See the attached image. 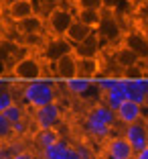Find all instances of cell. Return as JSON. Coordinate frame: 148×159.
I'll use <instances>...</instances> for the list:
<instances>
[{
  "mask_svg": "<svg viewBox=\"0 0 148 159\" xmlns=\"http://www.w3.org/2000/svg\"><path fill=\"white\" fill-rule=\"evenodd\" d=\"M37 159H45V157H43V155H39V157H37Z\"/></svg>",
  "mask_w": 148,
  "mask_h": 159,
  "instance_id": "ab89813d",
  "label": "cell"
},
{
  "mask_svg": "<svg viewBox=\"0 0 148 159\" xmlns=\"http://www.w3.org/2000/svg\"><path fill=\"white\" fill-rule=\"evenodd\" d=\"M35 2H37V6L41 4V6H45L47 10H51V8H55V6H59L63 0H35Z\"/></svg>",
  "mask_w": 148,
  "mask_h": 159,
  "instance_id": "836d02e7",
  "label": "cell"
},
{
  "mask_svg": "<svg viewBox=\"0 0 148 159\" xmlns=\"http://www.w3.org/2000/svg\"><path fill=\"white\" fill-rule=\"evenodd\" d=\"M99 49H102V39L97 37L95 31H93V35L89 39H85L83 43H79V45L73 47V53L77 59H85V57H97Z\"/></svg>",
  "mask_w": 148,
  "mask_h": 159,
  "instance_id": "5bb4252c",
  "label": "cell"
},
{
  "mask_svg": "<svg viewBox=\"0 0 148 159\" xmlns=\"http://www.w3.org/2000/svg\"><path fill=\"white\" fill-rule=\"evenodd\" d=\"M19 151H23V149H16L12 145H0V159H12Z\"/></svg>",
  "mask_w": 148,
  "mask_h": 159,
  "instance_id": "f546056e",
  "label": "cell"
},
{
  "mask_svg": "<svg viewBox=\"0 0 148 159\" xmlns=\"http://www.w3.org/2000/svg\"><path fill=\"white\" fill-rule=\"evenodd\" d=\"M95 35L102 39V41H106V43L120 39L122 37V27H120V23H118L116 14H114V12H106V10H104L102 20H99V25L95 27Z\"/></svg>",
  "mask_w": 148,
  "mask_h": 159,
  "instance_id": "52a82bcc",
  "label": "cell"
},
{
  "mask_svg": "<svg viewBox=\"0 0 148 159\" xmlns=\"http://www.w3.org/2000/svg\"><path fill=\"white\" fill-rule=\"evenodd\" d=\"M122 135L126 137V141L132 145V149H134L136 153L142 151L144 147H148V126H146V122H142V120L124 126V133H122Z\"/></svg>",
  "mask_w": 148,
  "mask_h": 159,
  "instance_id": "ba28073f",
  "label": "cell"
},
{
  "mask_svg": "<svg viewBox=\"0 0 148 159\" xmlns=\"http://www.w3.org/2000/svg\"><path fill=\"white\" fill-rule=\"evenodd\" d=\"M4 116L14 125V122H19V120H24V118H27V114H24V108L20 106L19 102H14L12 106H8L4 110Z\"/></svg>",
  "mask_w": 148,
  "mask_h": 159,
  "instance_id": "d4e9b609",
  "label": "cell"
},
{
  "mask_svg": "<svg viewBox=\"0 0 148 159\" xmlns=\"http://www.w3.org/2000/svg\"><path fill=\"white\" fill-rule=\"evenodd\" d=\"M43 63L45 61L41 57H32V55H24L20 59H16L10 67V74L20 82H35V80L43 78Z\"/></svg>",
  "mask_w": 148,
  "mask_h": 159,
  "instance_id": "3957f363",
  "label": "cell"
},
{
  "mask_svg": "<svg viewBox=\"0 0 148 159\" xmlns=\"http://www.w3.org/2000/svg\"><path fill=\"white\" fill-rule=\"evenodd\" d=\"M55 66V75L59 80H71L77 75V57H75V53H67V55H63L59 61H55L53 63Z\"/></svg>",
  "mask_w": 148,
  "mask_h": 159,
  "instance_id": "7c38bea8",
  "label": "cell"
},
{
  "mask_svg": "<svg viewBox=\"0 0 148 159\" xmlns=\"http://www.w3.org/2000/svg\"><path fill=\"white\" fill-rule=\"evenodd\" d=\"M14 29H16L23 37H28V35H45L47 23L39 12H35V14H31V16H27V19L14 23Z\"/></svg>",
  "mask_w": 148,
  "mask_h": 159,
  "instance_id": "30bf717a",
  "label": "cell"
},
{
  "mask_svg": "<svg viewBox=\"0 0 148 159\" xmlns=\"http://www.w3.org/2000/svg\"><path fill=\"white\" fill-rule=\"evenodd\" d=\"M93 35V29H89L87 25H83L81 20H77L75 19L73 23H71V27H69V31L65 33V39L71 43V45H79V43H83L85 39H89Z\"/></svg>",
  "mask_w": 148,
  "mask_h": 159,
  "instance_id": "2e32d148",
  "label": "cell"
},
{
  "mask_svg": "<svg viewBox=\"0 0 148 159\" xmlns=\"http://www.w3.org/2000/svg\"><path fill=\"white\" fill-rule=\"evenodd\" d=\"M104 16V10H89V8H75V19L81 20L83 25H87L89 29L95 31V27L99 25Z\"/></svg>",
  "mask_w": 148,
  "mask_h": 159,
  "instance_id": "44dd1931",
  "label": "cell"
},
{
  "mask_svg": "<svg viewBox=\"0 0 148 159\" xmlns=\"http://www.w3.org/2000/svg\"><path fill=\"white\" fill-rule=\"evenodd\" d=\"M104 153H106V159H134L136 151L132 149L124 135H110Z\"/></svg>",
  "mask_w": 148,
  "mask_h": 159,
  "instance_id": "8992f818",
  "label": "cell"
},
{
  "mask_svg": "<svg viewBox=\"0 0 148 159\" xmlns=\"http://www.w3.org/2000/svg\"><path fill=\"white\" fill-rule=\"evenodd\" d=\"M124 45L130 47L140 59H148V41L144 37V33H138V31H128L124 35Z\"/></svg>",
  "mask_w": 148,
  "mask_h": 159,
  "instance_id": "4fadbf2b",
  "label": "cell"
},
{
  "mask_svg": "<svg viewBox=\"0 0 148 159\" xmlns=\"http://www.w3.org/2000/svg\"><path fill=\"white\" fill-rule=\"evenodd\" d=\"M0 20H2V14H0Z\"/></svg>",
  "mask_w": 148,
  "mask_h": 159,
  "instance_id": "7bdbcfd3",
  "label": "cell"
},
{
  "mask_svg": "<svg viewBox=\"0 0 148 159\" xmlns=\"http://www.w3.org/2000/svg\"><path fill=\"white\" fill-rule=\"evenodd\" d=\"M132 88H134L136 92H140V94H144V96H148V75L134 78V80H132Z\"/></svg>",
  "mask_w": 148,
  "mask_h": 159,
  "instance_id": "83f0119b",
  "label": "cell"
},
{
  "mask_svg": "<svg viewBox=\"0 0 148 159\" xmlns=\"http://www.w3.org/2000/svg\"><path fill=\"white\" fill-rule=\"evenodd\" d=\"M4 74H6V61L2 59V57H0V78H2Z\"/></svg>",
  "mask_w": 148,
  "mask_h": 159,
  "instance_id": "8d00e7d4",
  "label": "cell"
},
{
  "mask_svg": "<svg viewBox=\"0 0 148 159\" xmlns=\"http://www.w3.org/2000/svg\"><path fill=\"white\" fill-rule=\"evenodd\" d=\"M14 104V96L12 92H10L8 88H2L0 90V112H4L8 106H12Z\"/></svg>",
  "mask_w": 148,
  "mask_h": 159,
  "instance_id": "4316f807",
  "label": "cell"
},
{
  "mask_svg": "<svg viewBox=\"0 0 148 159\" xmlns=\"http://www.w3.org/2000/svg\"><path fill=\"white\" fill-rule=\"evenodd\" d=\"M75 8H89V10H104L102 0H77Z\"/></svg>",
  "mask_w": 148,
  "mask_h": 159,
  "instance_id": "f1b7e54d",
  "label": "cell"
},
{
  "mask_svg": "<svg viewBox=\"0 0 148 159\" xmlns=\"http://www.w3.org/2000/svg\"><path fill=\"white\" fill-rule=\"evenodd\" d=\"M144 4H146V6H148V0H144Z\"/></svg>",
  "mask_w": 148,
  "mask_h": 159,
  "instance_id": "60d3db41",
  "label": "cell"
},
{
  "mask_svg": "<svg viewBox=\"0 0 148 159\" xmlns=\"http://www.w3.org/2000/svg\"><path fill=\"white\" fill-rule=\"evenodd\" d=\"M95 159H106V157H95Z\"/></svg>",
  "mask_w": 148,
  "mask_h": 159,
  "instance_id": "b9f144b4",
  "label": "cell"
},
{
  "mask_svg": "<svg viewBox=\"0 0 148 159\" xmlns=\"http://www.w3.org/2000/svg\"><path fill=\"white\" fill-rule=\"evenodd\" d=\"M126 100L124 92H122L120 88H114V90H108V92H102V102L106 104V106H110L114 112H116L118 108L122 106V102Z\"/></svg>",
  "mask_w": 148,
  "mask_h": 159,
  "instance_id": "cb8c5ba5",
  "label": "cell"
},
{
  "mask_svg": "<svg viewBox=\"0 0 148 159\" xmlns=\"http://www.w3.org/2000/svg\"><path fill=\"white\" fill-rule=\"evenodd\" d=\"M140 61H142V59H140L130 47H126L124 43L114 51V63H116L118 67H122V70H130V67L138 66Z\"/></svg>",
  "mask_w": 148,
  "mask_h": 159,
  "instance_id": "9a60e30c",
  "label": "cell"
},
{
  "mask_svg": "<svg viewBox=\"0 0 148 159\" xmlns=\"http://www.w3.org/2000/svg\"><path fill=\"white\" fill-rule=\"evenodd\" d=\"M99 71H102V61L97 59V57L77 59V75L79 78L95 80V78H99Z\"/></svg>",
  "mask_w": 148,
  "mask_h": 159,
  "instance_id": "e0dca14e",
  "label": "cell"
},
{
  "mask_svg": "<svg viewBox=\"0 0 148 159\" xmlns=\"http://www.w3.org/2000/svg\"><path fill=\"white\" fill-rule=\"evenodd\" d=\"M35 12H39L35 0H10L8 6H6V14L12 23H19V20L27 19Z\"/></svg>",
  "mask_w": 148,
  "mask_h": 159,
  "instance_id": "9c48e42d",
  "label": "cell"
},
{
  "mask_svg": "<svg viewBox=\"0 0 148 159\" xmlns=\"http://www.w3.org/2000/svg\"><path fill=\"white\" fill-rule=\"evenodd\" d=\"M122 4V0H102V8L106 12H116V8Z\"/></svg>",
  "mask_w": 148,
  "mask_h": 159,
  "instance_id": "d6a6232c",
  "label": "cell"
},
{
  "mask_svg": "<svg viewBox=\"0 0 148 159\" xmlns=\"http://www.w3.org/2000/svg\"><path fill=\"white\" fill-rule=\"evenodd\" d=\"M61 137L59 133H57V129H37V133H35V143L39 145V149H43V147H49L53 145V143H57Z\"/></svg>",
  "mask_w": 148,
  "mask_h": 159,
  "instance_id": "603a6c76",
  "label": "cell"
},
{
  "mask_svg": "<svg viewBox=\"0 0 148 159\" xmlns=\"http://www.w3.org/2000/svg\"><path fill=\"white\" fill-rule=\"evenodd\" d=\"M87 116L95 118V120L104 122V125H108V126H114V125H116V120H118L116 112H114L110 106H106L104 102H99V100H97V102L87 110Z\"/></svg>",
  "mask_w": 148,
  "mask_h": 159,
  "instance_id": "ac0fdd59",
  "label": "cell"
},
{
  "mask_svg": "<svg viewBox=\"0 0 148 159\" xmlns=\"http://www.w3.org/2000/svg\"><path fill=\"white\" fill-rule=\"evenodd\" d=\"M12 133L16 137H24V135H27V118H24V120L14 122V125H12Z\"/></svg>",
  "mask_w": 148,
  "mask_h": 159,
  "instance_id": "1f68e13d",
  "label": "cell"
},
{
  "mask_svg": "<svg viewBox=\"0 0 148 159\" xmlns=\"http://www.w3.org/2000/svg\"><path fill=\"white\" fill-rule=\"evenodd\" d=\"M12 159H37V157H35V155H32V153H31V151H27V149H23V151H19V153L14 155V157H12Z\"/></svg>",
  "mask_w": 148,
  "mask_h": 159,
  "instance_id": "e575fe53",
  "label": "cell"
},
{
  "mask_svg": "<svg viewBox=\"0 0 148 159\" xmlns=\"http://www.w3.org/2000/svg\"><path fill=\"white\" fill-rule=\"evenodd\" d=\"M116 118L124 126L132 125V122H138V120H142V106L136 102H130V100H124L122 106L116 110Z\"/></svg>",
  "mask_w": 148,
  "mask_h": 159,
  "instance_id": "8fae6325",
  "label": "cell"
},
{
  "mask_svg": "<svg viewBox=\"0 0 148 159\" xmlns=\"http://www.w3.org/2000/svg\"><path fill=\"white\" fill-rule=\"evenodd\" d=\"M2 88H8V80H4V78H0V90Z\"/></svg>",
  "mask_w": 148,
  "mask_h": 159,
  "instance_id": "74e56055",
  "label": "cell"
},
{
  "mask_svg": "<svg viewBox=\"0 0 148 159\" xmlns=\"http://www.w3.org/2000/svg\"><path fill=\"white\" fill-rule=\"evenodd\" d=\"M73 20H75V10H71L69 4H65V0L59 6L51 8L45 16L47 29H49V33H51L53 37H65V33L69 31Z\"/></svg>",
  "mask_w": 148,
  "mask_h": 159,
  "instance_id": "7a4b0ae2",
  "label": "cell"
},
{
  "mask_svg": "<svg viewBox=\"0 0 148 159\" xmlns=\"http://www.w3.org/2000/svg\"><path fill=\"white\" fill-rule=\"evenodd\" d=\"M91 86H93V80L79 78V75H75V78H71V80H65V90L69 94H73V96H81V98L89 92Z\"/></svg>",
  "mask_w": 148,
  "mask_h": 159,
  "instance_id": "d6986e66",
  "label": "cell"
},
{
  "mask_svg": "<svg viewBox=\"0 0 148 159\" xmlns=\"http://www.w3.org/2000/svg\"><path fill=\"white\" fill-rule=\"evenodd\" d=\"M75 151H77L79 159H95V155H93V151L89 149L87 145H75Z\"/></svg>",
  "mask_w": 148,
  "mask_h": 159,
  "instance_id": "4dcf8cb0",
  "label": "cell"
},
{
  "mask_svg": "<svg viewBox=\"0 0 148 159\" xmlns=\"http://www.w3.org/2000/svg\"><path fill=\"white\" fill-rule=\"evenodd\" d=\"M57 92L55 84L51 80H35V82H27L23 88V102L31 106L32 110H37L41 106H47L51 102H57Z\"/></svg>",
  "mask_w": 148,
  "mask_h": 159,
  "instance_id": "6da1fadb",
  "label": "cell"
},
{
  "mask_svg": "<svg viewBox=\"0 0 148 159\" xmlns=\"http://www.w3.org/2000/svg\"><path fill=\"white\" fill-rule=\"evenodd\" d=\"M61 106L57 102H51L47 106H41L32 112V120H35V126L37 129H55L61 122Z\"/></svg>",
  "mask_w": 148,
  "mask_h": 159,
  "instance_id": "5b68a950",
  "label": "cell"
},
{
  "mask_svg": "<svg viewBox=\"0 0 148 159\" xmlns=\"http://www.w3.org/2000/svg\"><path fill=\"white\" fill-rule=\"evenodd\" d=\"M85 133L95 137V139H106V137L112 135V126H108V125H104V122L85 114Z\"/></svg>",
  "mask_w": 148,
  "mask_h": 159,
  "instance_id": "ffe728a7",
  "label": "cell"
},
{
  "mask_svg": "<svg viewBox=\"0 0 148 159\" xmlns=\"http://www.w3.org/2000/svg\"><path fill=\"white\" fill-rule=\"evenodd\" d=\"M69 2H73V4H75V2H77V0H67V4H69Z\"/></svg>",
  "mask_w": 148,
  "mask_h": 159,
  "instance_id": "f35d334b",
  "label": "cell"
},
{
  "mask_svg": "<svg viewBox=\"0 0 148 159\" xmlns=\"http://www.w3.org/2000/svg\"><path fill=\"white\" fill-rule=\"evenodd\" d=\"M71 149V145L67 143V141L59 139L57 143H53V145L49 147H43L41 149V155L45 159H65V155H67V151Z\"/></svg>",
  "mask_w": 148,
  "mask_h": 159,
  "instance_id": "7402d4cb",
  "label": "cell"
},
{
  "mask_svg": "<svg viewBox=\"0 0 148 159\" xmlns=\"http://www.w3.org/2000/svg\"><path fill=\"white\" fill-rule=\"evenodd\" d=\"M14 133H12V122L4 116V112H0V141H6L10 139Z\"/></svg>",
  "mask_w": 148,
  "mask_h": 159,
  "instance_id": "484cf974",
  "label": "cell"
},
{
  "mask_svg": "<svg viewBox=\"0 0 148 159\" xmlns=\"http://www.w3.org/2000/svg\"><path fill=\"white\" fill-rule=\"evenodd\" d=\"M134 159H148V147H144L142 151H138V153L134 155Z\"/></svg>",
  "mask_w": 148,
  "mask_h": 159,
  "instance_id": "d590c367",
  "label": "cell"
},
{
  "mask_svg": "<svg viewBox=\"0 0 148 159\" xmlns=\"http://www.w3.org/2000/svg\"><path fill=\"white\" fill-rule=\"evenodd\" d=\"M71 51H73V45L65 37H51V39H47L45 45L41 47V59L55 63V61H59L63 55H67Z\"/></svg>",
  "mask_w": 148,
  "mask_h": 159,
  "instance_id": "277c9868",
  "label": "cell"
}]
</instances>
